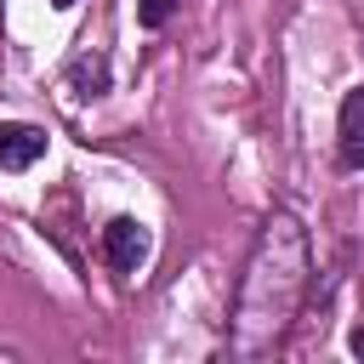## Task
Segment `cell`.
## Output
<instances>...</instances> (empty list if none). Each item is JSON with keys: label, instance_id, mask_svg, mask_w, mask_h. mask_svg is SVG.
<instances>
[{"label": "cell", "instance_id": "1", "mask_svg": "<svg viewBox=\"0 0 364 364\" xmlns=\"http://www.w3.org/2000/svg\"><path fill=\"white\" fill-rule=\"evenodd\" d=\"M307 273H313V250H307V228L290 205H279L245 262L239 296H233V358H262L284 341L301 296H307Z\"/></svg>", "mask_w": 364, "mask_h": 364}, {"label": "cell", "instance_id": "2", "mask_svg": "<svg viewBox=\"0 0 364 364\" xmlns=\"http://www.w3.org/2000/svg\"><path fill=\"white\" fill-rule=\"evenodd\" d=\"M148 250H154V228L142 216H108V228H102V262L114 273H136L148 262Z\"/></svg>", "mask_w": 364, "mask_h": 364}, {"label": "cell", "instance_id": "3", "mask_svg": "<svg viewBox=\"0 0 364 364\" xmlns=\"http://www.w3.org/2000/svg\"><path fill=\"white\" fill-rule=\"evenodd\" d=\"M46 125H34V119H0V171H34L40 159H46Z\"/></svg>", "mask_w": 364, "mask_h": 364}, {"label": "cell", "instance_id": "4", "mask_svg": "<svg viewBox=\"0 0 364 364\" xmlns=\"http://www.w3.org/2000/svg\"><path fill=\"white\" fill-rule=\"evenodd\" d=\"M336 165L364 171V85H347V97L336 108Z\"/></svg>", "mask_w": 364, "mask_h": 364}, {"label": "cell", "instance_id": "5", "mask_svg": "<svg viewBox=\"0 0 364 364\" xmlns=\"http://www.w3.org/2000/svg\"><path fill=\"white\" fill-rule=\"evenodd\" d=\"M68 85H74V97H102V91H108V63L91 57V51H80V57L68 63Z\"/></svg>", "mask_w": 364, "mask_h": 364}, {"label": "cell", "instance_id": "6", "mask_svg": "<svg viewBox=\"0 0 364 364\" xmlns=\"http://www.w3.org/2000/svg\"><path fill=\"white\" fill-rule=\"evenodd\" d=\"M176 6L182 0H136V28H148V34H159L171 17H176Z\"/></svg>", "mask_w": 364, "mask_h": 364}, {"label": "cell", "instance_id": "7", "mask_svg": "<svg viewBox=\"0 0 364 364\" xmlns=\"http://www.w3.org/2000/svg\"><path fill=\"white\" fill-rule=\"evenodd\" d=\"M347 353H353V358H364V324H358V330H347Z\"/></svg>", "mask_w": 364, "mask_h": 364}, {"label": "cell", "instance_id": "8", "mask_svg": "<svg viewBox=\"0 0 364 364\" xmlns=\"http://www.w3.org/2000/svg\"><path fill=\"white\" fill-rule=\"evenodd\" d=\"M51 6H57V11H68V6H80V0H51Z\"/></svg>", "mask_w": 364, "mask_h": 364}]
</instances>
